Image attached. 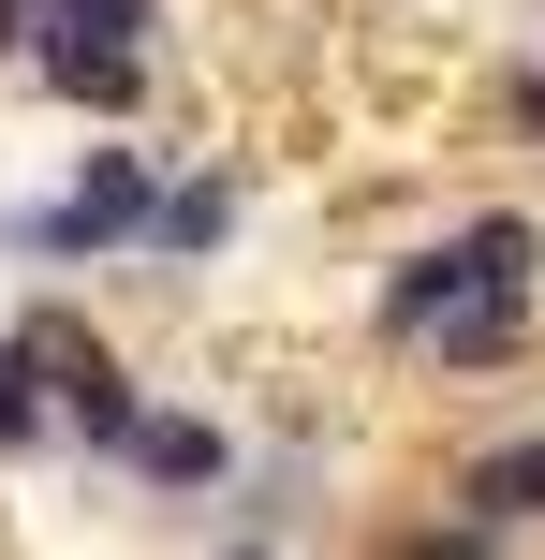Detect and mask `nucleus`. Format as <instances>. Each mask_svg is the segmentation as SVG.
Masks as SVG:
<instances>
[{
  "mask_svg": "<svg viewBox=\"0 0 545 560\" xmlns=\"http://www.w3.org/2000/svg\"><path fill=\"white\" fill-rule=\"evenodd\" d=\"M45 30H104V45H163L177 0H45Z\"/></svg>",
  "mask_w": 545,
  "mask_h": 560,
  "instance_id": "9b49d317",
  "label": "nucleus"
},
{
  "mask_svg": "<svg viewBox=\"0 0 545 560\" xmlns=\"http://www.w3.org/2000/svg\"><path fill=\"white\" fill-rule=\"evenodd\" d=\"M45 443H59V398H45V369L0 339V457H45Z\"/></svg>",
  "mask_w": 545,
  "mask_h": 560,
  "instance_id": "9d476101",
  "label": "nucleus"
},
{
  "mask_svg": "<svg viewBox=\"0 0 545 560\" xmlns=\"http://www.w3.org/2000/svg\"><path fill=\"white\" fill-rule=\"evenodd\" d=\"M545 354V295H472L428 325V354H413V384H517Z\"/></svg>",
  "mask_w": 545,
  "mask_h": 560,
  "instance_id": "6e6552de",
  "label": "nucleus"
},
{
  "mask_svg": "<svg viewBox=\"0 0 545 560\" xmlns=\"http://www.w3.org/2000/svg\"><path fill=\"white\" fill-rule=\"evenodd\" d=\"M369 560H531V546H517V532H487L472 502H442V487H428L413 516H383V546H369Z\"/></svg>",
  "mask_w": 545,
  "mask_h": 560,
  "instance_id": "1a4fd4ad",
  "label": "nucleus"
},
{
  "mask_svg": "<svg viewBox=\"0 0 545 560\" xmlns=\"http://www.w3.org/2000/svg\"><path fill=\"white\" fill-rule=\"evenodd\" d=\"M163 177H177L163 133H88L74 177H59L45 207H15V222H0V252H15V266H59V280H74V266H147Z\"/></svg>",
  "mask_w": 545,
  "mask_h": 560,
  "instance_id": "f03ea898",
  "label": "nucleus"
},
{
  "mask_svg": "<svg viewBox=\"0 0 545 560\" xmlns=\"http://www.w3.org/2000/svg\"><path fill=\"white\" fill-rule=\"evenodd\" d=\"M442 502H472L487 532L545 546V413H501V428H472V443L442 457Z\"/></svg>",
  "mask_w": 545,
  "mask_h": 560,
  "instance_id": "423d86ee",
  "label": "nucleus"
},
{
  "mask_svg": "<svg viewBox=\"0 0 545 560\" xmlns=\"http://www.w3.org/2000/svg\"><path fill=\"white\" fill-rule=\"evenodd\" d=\"M29 89H45V104H74L88 133H147V104H163V45H104V30H45V45H29Z\"/></svg>",
  "mask_w": 545,
  "mask_h": 560,
  "instance_id": "39448f33",
  "label": "nucleus"
},
{
  "mask_svg": "<svg viewBox=\"0 0 545 560\" xmlns=\"http://www.w3.org/2000/svg\"><path fill=\"white\" fill-rule=\"evenodd\" d=\"M206 560H295V532H251V516H236V532L206 546Z\"/></svg>",
  "mask_w": 545,
  "mask_h": 560,
  "instance_id": "4468645a",
  "label": "nucleus"
},
{
  "mask_svg": "<svg viewBox=\"0 0 545 560\" xmlns=\"http://www.w3.org/2000/svg\"><path fill=\"white\" fill-rule=\"evenodd\" d=\"M501 133L545 163V45H517V59H501Z\"/></svg>",
  "mask_w": 545,
  "mask_h": 560,
  "instance_id": "f8f14e48",
  "label": "nucleus"
},
{
  "mask_svg": "<svg viewBox=\"0 0 545 560\" xmlns=\"http://www.w3.org/2000/svg\"><path fill=\"white\" fill-rule=\"evenodd\" d=\"M0 339H15V354L45 369V398H59V443H74L88 472H118V443H133V413H147L163 384H147V369L118 354V339L88 325V310H59V295H29V310H15Z\"/></svg>",
  "mask_w": 545,
  "mask_h": 560,
  "instance_id": "7ed1b4c3",
  "label": "nucleus"
},
{
  "mask_svg": "<svg viewBox=\"0 0 545 560\" xmlns=\"http://www.w3.org/2000/svg\"><path fill=\"white\" fill-rule=\"evenodd\" d=\"M472 295H545V192H458L428 236H399V252L369 266V354L383 369H413L428 354V325L442 310H472Z\"/></svg>",
  "mask_w": 545,
  "mask_h": 560,
  "instance_id": "f257e3e1",
  "label": "nucleus"
},
{
  "mask_svg": "<svg viewBox=\"0 0 545 560\" xmlns=\"http://www.w3.org/2000/svg\"><path fill=\"white\" fill-rule=\"evenodd\" d=\"M236 472H251V428L206 413V398H147L133 443H118V487H133L147 516H222Z\"/></svg>",
  "mask_w": 545,
  "mask_h": 560,
  "instance_id": "20e7f679",
  "label": "nucleus"
},
{
  "mask_svg": "<svg viewBox=\"0 0 545 560\" xmlns=\"http://www.w3.org/2000/svg\"><path fill=\"white\" fill-rule=\"evenodd\" d=\"M29 45H45V0H0V74H29Z\"/></svg>",
  "mask_w": 545,
  "mask_h": 560,
  "instance_id": "ddd939ff",
  "label": "nucleus"
},
{
  "mask_svg": "<svg viewBox=\"0 0 545 560\" xmlns=\"http://www.w3.org/2000/svg\"><path fill=\"white\" fill-rule=\"evenodd\" d=\"M236 236H251V177H236V148L177 163V177H163V222H147V266H163V280H206Z\"/></svg>",
  "mask_w": 545,
  "mask_h": 560,
  "instance_id": "0eeeda50",
  "label": "nucleus"
}]
</instances>
